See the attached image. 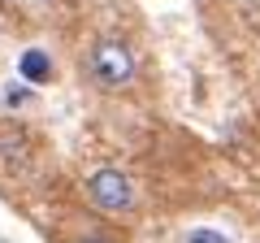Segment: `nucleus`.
<instances>
[{"instance_id":"obj_1","label":"nucleus","mask_w":260,"mask_h":243,"mask_svg":"<svg viewBox=\"0 0 260 243\" xmlns=\"http://www.w3.org/2000/svg\"><path fill=\"white\" fill-rule=\"evenodd\" d=\"M139 70H143L139 48L130 44L126 35H100L83 52V78L100 96H126L130 87L139 83Z\"/></svg>"},{"instance_id":"obj_2","label":"nucleus","mask_w":260,"mask_h":243,"mask_svg":"<svg viewBox=\"0 0 260 243\" xmlns=\"http://www.w3.org/2000/svg\"><path fill=\"white\" fill-rule=\"evenodd\" d=\"M83 196H87V208H95L100 217L121 222V226L135 222L139 208H143L135 178H130V169H121V165H95L91 174L83 178Z\"/></svg>"},{"instance_id":"obj_3","label":"nucleus","mask_w":260,"mask_h":243,"mask_svg":"<svg viewBox=\"0 0 260 243\" xmlns=\"http://www.w3.org/2000/svg\"><path fill=\"white\" fill-rule=\"evenodd\" d=\"M18 70H22V78H26V83H52V78H56V70L48 66V56L39 52V48H30V52H22Z\"/></svg>"},{"instance_id":"obj_4","label":"nucleus","mask_w":260,"mask_h":243,"mask_svg":"<svg viewBox=\"0 0 260 243\" xmlns=\"http://www.w3.org/2000/svg\"><path fill=\"white\" fill-rule=\"evenodd\" d=\"M65 243H126V234L113 230V226H95V230H78V234H70Z\"/></svg>"},{"instance_id":"obj_5","label":"nucleus","mask_w":260,"mask_h":243,"mask_svg":"<svg viewBox=\"0 0 260 243\" xmlns=\"http://www.w3.org/2000/svg\"><path fill=\"white\" fill-rule=\"evenodd\" d=\"M186 243H234V239H225L213 226H195V230H186Z\"/></svg>"},{"instance_id":"obj_6","label":"nucleus","mask_w":260,"mask_h":243,"mask_svg":"<svg viewBox=\"0 0 260 243\" xmlns=\"http://www.w3.org/2000/svg\"><path fill=\"white\" fill-rule=\"evenodd\" d=\"M5 100H9V104H26V100H30V87H26V83H22V87L9 83V87H5Z\"/></svg>"}]
</instances>
